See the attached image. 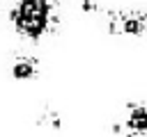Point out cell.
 I'll use <instances>...</instances> for the list:
<instances>
[{
  "mask_svg": "<svg viewBox=\"0 0 147 137\" xmlns=\"http://www.w3.org/2000/svg\"><path fill=\"white\" fill-rule=\"evenodd\" d=\"M9 23L28 43H41L62 25V0H11Z\"/></svg>",
  "mask_w": 147,
  "mask_h": 137,
  "instance_id": "1",
  "label": "cell"
},
{
  "mask_svg": "<svg viewBox=\"0 0 147 137\" xmlns=\"http://www.w3.org/2000/svg\"><path fill=\"white\" fill-rule=\"evenodd\" d=\"M147 27V14L140 7L106 9V30L115 37H142Z\"/></svg>",
  "mask_w": 147,
  "mask_h": 137,
  "instance_id": "2",
  "label": "cell"
},
{
  "mask_svg": "<svg viewBox=\"0 0 147 137\" xmlns=\"http://www.w3.org/2000/svg\"><path fill=\"white\" fill-rule=\"evenodd\" d=\"M39 71H41V64L34 55L14 53L11 59H9V73H11L14 80H21V82L34 80V78H39Z\"/></svg>",
  "mask_w": 147,
  "mask_h": 137,
  "instance_id": "3",
  "label": "cell"
},
{
  "mask_svg": "<svg viewBox=\"0 0 147 137\" xmlns=\"http://www.w3.org/2000/svg\"><path fill=\"white\" fill-rule=\"evenodd\" d=\"M122 130L126 132V137L129 135H147V107H145L142 100L129 103Z\"/></svg>",
  "mask_w": 147,
  "mask_h": 137,
  "instance_id": "4",
  "label": "cell"
},
{
  "mask_svg": "<svg viewBox=\"0 0 147 137\" xmlns=\"http://www.w3.org/2000/svg\"><path fill=\"white\" fill-rule=\"evenodd\" d=\"M37 126L41 128H48V130H60L62 128V116L55 107H44L37 116Z\"/></svg>",
  "mask_w": 147,
  "mask_h": 137,
  "instance_id": "5",
  "label": "cell"
},
{
  "mask_svg": "<svg viewBox=\"0 0 147 137\" xmlns=\"http://www.w3.org/2000/svg\"><path fill=\"white\" fill-rule=\"evenodd\" d=\"M99 0H80V9L85 11V14H96L99 11Z\"/></svg>",
  "mask_w": 147,
  "mask_h": 137,
  "instance_id": "6",
  "label": "cell"
},
{
  "mask_svg": "<svg viewBox=\"0 0 147 137\" xmlns=\"http://www.w3.org/2000/svg\"><path fill=\"white\" fill-rule=\"evenodd\" d=\"M129 137H147V135H129Z\"/></svg>",
  "mask_w": 147,
  "mask_h": 137,
  "instance_id": "7",
  "label": "cell"
}]
</instances>
